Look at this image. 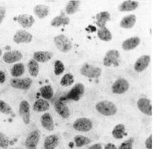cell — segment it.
Masks as SVG:
<instances>
[{"label": "cell", "mask_w": 153, "mask_h": 149, "mask_svg": "<svg viewBox=\"0 0 153 149\" xmlns=\"http://www.w3.org/2000/svg\"><path fill=\"white\" fill-rule=\"evenodd\" d=\"M95 109L99 113L105 116H114L117 112V106L109 101H99L96 104Z\"/></svg>", "instance_id": "6da1fadb"}, {"label": "cell", "mask_w": 153, "mask_h": 149, "mask_svg": "<svg viewBox=\"0 0 153 149\" xmlns=\"http://www.w3.org/2000/svg\"><path fill=\"white\" fill-rule=\"evenodd\" d=\"M53 43L56 49L62 53H67L72 49V43L64 34H59L54 37Z\"/></svg>", "instance_id": "7a4b0ae2"}, {"label": "cell", "mask_w": 153, "mask_h": 149, "mask_svg": "<svg viewBox=\"0 0 153 149\" xmlns=\"http://www.w3.org/2000/svg\"><path fill=\"white\" fill-rule=\"evenodd\" d=\"M79 72L82 75L88 78H91V79L98 78L102 74V70L100 67H94L88 63H85L82 64Z\"/></svg>", "instance_id": "3957f363"}, {"label": "cell", "mask_w": 153, "mask_h": 149, "mask_svg": "<svg viewBox=\"0 0 153 149\" xmlns=\"http://www.w3.org/2000/svg\"><path fill=\"white\" fill-rule=\"evenodd\" d=\"M119 59H120V52L117 50L111 49L105 53L102 64L107 67H111L112 65L117 67L119 65Z\"/></svg>", "instance_id": "277c9868"}, {"label": "cell", "mask_w": 153, "mask_h": 149, "mask_svg": "<svg viewBox=\"0 0 153 149\" xmlns=\"http://www.w3.org/2000/svg\"><path fill=\"white\" fill-rule=\"evenodd\" d=\"M73 127L76 131L88 132L91 130L93 127V123L88 118H79L76 119L73 123Z\"/></svg>", "instance_id": "5b68a950"}, {"label": "cell", "mask_w": 153, "mask_h": 149, "mask_svg": "<svg viewBox=\"0 0 153 149\" xmlns=\"http://www.w3.org/2000/svg\"><path fill=\"white\" fill-rule=\"evenodd\" d=\"M32 83H33V81L30 78H14L10 81V84L12 87L22 90H29L31 87Z\"/></svg>", "instance_id": "8992f818"}, {"label": "cell", "mask_w": 153, "mask_h": 149, "mask_svg": "<svg viewBox=\"0 0 153 149\" xmlns=\"http://www.w3.org/2000/svg\"><path fill=\"white\" fill-rule=\"evenodd\" d=\"M40 139V132L39 130H33L27 135L25 142V149H36Z\"/></svg>", "instance_id": "52a82bcc"}, {"label": "cell", "mask_w": 153, "mask_h": 149, "mask_svg": "<svg viewBox=\"0 0 153 149\" xmlns=\"http://www.w3.org/2000/svg\"><path fill=\"white\" fill-rule=\"evenodd\" d=\"M129 88V83L125 78H120L116 80L111 86V91L114 94H123L126 93Z\"/></svg>", "instance_id": "ba28073f"}, {"label": "cell", "mask_w": 153, "mask_h": 149, "mask_svg": "<svg viewBox=\"0 0 153 149\" xmlns=\"http://www.w3.org/2000/svg\"><path fill=\"white\" fill-rule=\"evenodd\" d=\"M85 93V87L82 83H77L74 87L71 88L69 93L67 94L64 99L74 100V101H78L82 98V96Z\"/></svg>", "instance_id": "9c48e42d"}, {"label": "cell", "mask_w": 153, "mask_h": 149, "mask_svg": "<svg viewBox=\"0 0 153 149\" xmlns=\"http://www.w3.org/2000/svg\"><path fill=\"white\" fill-rule=\"evenodd\" d=\"M19 113L22 118V122L25 124H28L30 122V104L25 100H23L19 104Z\"/></svg>", "instance_id": "30bf717a"}, {"label": "cell", "mask_w": 153, "mask_h": 149, "mask_svg": "<svg viewBox=\"0 0 153 149\" xmlns=\"http://www.w3.org/2000/svg\"><path fill=\"white\" fill-rule=\"evenodd\" d=\"M13 40L16 44L30 43L33 40V35L25 30H19L15 33Z\"/></svg>", "instance_id": "8fae6325"}, {"label": "cell", "mask_w": 153, "mask_h": 149, "mask_svg": "<svg viewBox=\"0 0 153 149\" xmlns=\"http://www.w3.org/2000/svg\"><path fill=\"white\" fill-rule=\"evenodd\" d=\"M22 58H23V55L19 51L13 50L6 52L3 55L2 60L6 64H13V63L21 61Z\"/></svg>", "instance_id": "7c38bea8"}, {"label": "cell", "mask_w": 153, "mask_h": 149, "mask_svg": "<svg viewBox=\"0 0 153 149\" xmlns=\"http://www.w3.org/2000/svg\"><path fill=\"white\" fill-rule=\"evenodd\" d=\"M137 106L139 110L146 116L152 115V106L150 100L146 98H140L137 102Z\"/></svg>", "instance_id": "4fadbf2b"}, {"label": "cell", "mask_w": 153, "mask_h": 149, "mask_svg": "<svg viewBox=\"0 0 153 149\" xmlns=\"http://www.w3.org/2000/svg\"><path fill=\"white\" fill-rule=\"evenodd\" d=\"M54 109L59 116L63 119H68L70 116V110L68 105L62 100H58L54 104Z\"/></svg>", "instance_id": "5bb4252c"}, {"label": "cell", "mask_w": 153, "mask_h": 149, "mask_svg": "<svg viewBox=\"0 0 153 149\" xmlns=\"http://www.w3.org/2000/svg\"><path fill=\"white\" fill-rule=\"evenodd\" d=\"M149 63H150V56L146 55H142L134 63V70L137 73H142L149 67Z\"/></svg>", "instance_id": "9a60e30c"}, {"label": "cell", "mask_w": 153, "mask_h": 149, "mask_svg": "<svg viewBox=\"0 0 153 149\" xmlns=\"http://www.w3.org/2000/svg\"><path fill=\"white\" fill-rule=\"evenodd\" d=\"M53 54L48 51H38L35 52L33 55V59L37 63H46L53 58Z\"/></svg>", "instance_id": "2e32d148"}, {"label": "cell", "mask_w": 153, "mask_h": 149, "mask_svg": "<svg viewBox=\"0 0 153 149\" xmlns=\"http://www.w3.org/2000/svg\"><path fill=\"white\" fill-rule=\"evenodd\" d=\"M16 20L24 28H29L34 24L35 19L32 15L20 14L16 17Z\"/></svg>", "instance_id": "e0dca14e"}, {"label": "cell", "mask_w": 153, "mask_h": 149, "mask_svg": "<svg viewBox=\"0 0 153 149\" xmlns=\"http://www.w3.org/2000/svg\"><path fill=\"white\" fill-rule=\"evenodd\" d=\"M140 43V39L138 37H132L125 40L122 43V49L125 51L134 49Z\"/></svg>", "instance_id": "ac0fdd59"}, {"label": "cell", "mask_w": 153, "mask_h": 149, "mask_svg": "<svg viewBox=\"0 0 153 149\" xmlns=\"http://www.w3.org/2000/svg\"><path fill=\"white\" fill-rule=\"evenodd\" d=\"M40 122L43 128H45L48 131H52L54 129L53 119L50 113H46L42 115L40 117Z\"/></svg>", "instance_id": "d6986e66"}, {"label": "cell", "mask_w": 153, "mask_h": 149, "mask_svg": "<svg viewBox=\"0 0 153 149\" xmlns=\"http://www.w3.org/2000/svg\"><path fill=\"white\" fill-rule=\"evenodd\" d=\"M59 143V138L56 134H51L44 140L43 146L45 149H55Z\"/></svg>", "instance_id": "ffe728a7"}, {"label": "cell", "mask_w": 153, "mask_h": 149, "mask_svg": "<svg viewBox=\"0 0 153 149\" xmlns=\"http://www.w3.org/2000/svg\"><path fill=\"white\" fill-rule=\"evenodd\" d=\"M70 23V19L65 16V13L62 12L60 15L55 16L51 21V25L53 27H59L61 25H68Z\"/></svg>", "instance_id": "44dd1931"}, {"label": "cell", "mask_w": 153, "mask_h": 149, "mask_svg": "<svg viewBox=\"0 0 153 149\" xmlns=\"http://www.w3.org/2000/svg\"><path fill=\"white\" fill-rule=\"evenodd\" d=\"M109 20H111V15L108 11H101L96 15V24L100 28L105 27V24Z\"/></svg>", "instance_id": "7402d4cb"}, {"label": "cell", "mask_w": 153, "mask_h": 149, "mask_svg": "<svg viewBox=\"0 0 153 149\" xmlns=\"http://www.w3.org/2000/svg\"><path fill=\"white\" fill-rule=\"evenodd\" d=\"M139 2L136 1H131V0H128V1H124L119 5L118 10L120 12H125V11H132V10H136L138 7Z\"/></svg>", "instance_id": "603a6c76"}, {"label": "cell", "mask_w": 153, "mask_h": 149, "mask_svg": "<svg viewBox=\"0 0 153 149\" xmlns=\"http://www.w3.org/2000/svg\"><path fill=\"white\" fill-rule=\"evenodd\" d=\"M136 21H137V18L134 14H130L128 16H124L123 19H121L120 22V26L123 28H131L134 27L135 25Z\"/></svg>", "instance_id": "cb8c5ba5"}, {"label": "cell", "mask_w": 153, "mask_h": 149, "mask_svg": "<svg viewBox=\"0 0 153 149\" xmlns=\"http://www.w3.org/2000/svg\"><path fill=\"white\" fill-rule=\"evenodd\" d=\"M49 109V102L45 99H37L33 105V110L36 112H45Z\"/></svg>", "instance_id": "d4e9b609"}, {"label": "cell", "mask_w": 153, "mask_h": 149, "mask_svg": "<svg viewBox=\"0 0 153 149\" xmlns=\"http://www.w3.org/2000/svg\"><path fill=\"white\" fill-rule=\"evenodd\" d=\"M33 13L39 19H44L49 13V8L45 4H37L33 8Z\"/></svg>", "instance_id": "484cf974"}, {"label": "cell", "mask_w": 153, "mask_h": 149, "mask_svg": "<svg viewBox=\"0 0 153 149\" xmlns=\"http://www.w3.org/2000/svg\"><path fill=\"white\" fill-rule=\"evenodd\" d=\"M112 136L114 139H123V136L126 135V127L123 124H118L114 127L112 132Z\"/></svg>", "instance_id": "4316f807"}, {"label": "cell", "mask_w": 153, "mask_h": 149, "mask_svg": "<svg viewBox=\"0 0 153 149\" xmlns=\"http://www.w3.org/2000/svg\"><path fill=\"white\" fill-rule=\"evenodd\" d=\"M27 70L30 76L36 77L39 74V63H37L33 59L30 60L27 63Z\"/></svg>", "instance_id": "83f0119b"}, {"label": "cell", "mask_w": 153, "mask_h": 149, "mask_svg": "<svg viewBox=\"0 0 153 149\" xmlns=\"http://www.w3.org/2000/svg\"><path fill=\"white\" fill-rule=\"evenodd\" d=\"M25 73V66L22 63L16 64L10 70V75L13 78H19Z\"/></svg>", "instance_id": "f1b7e54d"}, {"label": "cell", "mask_w": 153, "mask_h": 149, "mask_svg": "<svg viewBox=\"0 0 153 149\" xmlns=\"http://www.w3.org/2000/svg\"><path fill=\"white\" fill-rule=\"evenodd\" d=\"M79 5L80 1H69L65 7V13L68 15L74 14L79 10Z\"/></svg>", "instance_id": "f546056e"}, {"label": "cell", "mask_w": 153, "mask_h": 149, "mask_svg": "<svg viewBox=\"0 0 153 149\" xmlns=\"http://www.w3.org/2000/svg\"><path fill=\"white\" fill-rule=\"evenodd\" d=\"M97 36H98L99 39L102 41H105V42H108L112 39V34L106 27L99 28L97 30Z\"/></svg>", "instance_id": "4dcf8cb0"}, {"label": "cell", "mask_w": 153, "mask_h": 149, "mask_svg": "<svg viewBox=\"0 0 153 149\" xmlns=\"http://www.w3.org/2000/svg\"><path fill=\"white\" fill-rule=\"evenodd\" d=\"M41 96L45 100H50L53 96V90L51 85L43 86L39 90Z\"/></svg>", "instance_id": "1f68e13d"}, {"label": "cell", "mask_w": 153, "mask_h": 149, "mask_svg": "<svg viewBox=\"0 0 153 149\" xmlns=\"http://www.w3.org/2000/svg\"><path fill=\"white\" fill-rule=\"evenodd\" d=\"M74 142H75L76 147H77V148L83 147L91 142V139L85 136H82V135H76V136H74Z\"/></svg>", "instance_id": "d6a6232c"}, {"label": "cell", "mask_w": 153, "mask_h": 149, "mask_svg": "<svg viewBox=\"0 0 153 149\" xmlns=\"http://www.w3.org/2000/svg\"><path fill=\"white\" fill-rule=\"evenodd\" d=\"M74 82V78L72 74L71 73H66L62 76L60 80V85L62 87H70L72 85Z\"/></svg>", "instance_id": "836d02e7"}, {"label": "cell", "mask_w": 153, "mask_h": 149, "mask_svg": "<svg viewBox=\"0 0 153 149\" xmlns=\"http://www.w3.org/2000/svg\"><path fill=\"white\" fill-rule=\"evenodd\" d=\"M0 112L5 115H11L13 113L11 107L2 100H0Z\"/></svg>", "instance_id": "e575fe53"}, {"label": "cell", "mask_w": 153, "mask_h": 149, "mask_svg": "<svg viewBox=\"0 0 153 149\" xmlns=\"http://www.w3.org/2000/svg\"><path fill=\"white\" fill-rule=\"evenodd\" d=\"M53 67H54L53 72H54V74L56 75H60L65 71V66H64L63 63L62 61H59V60L55 61Z\"/></svg>", "instance_id": "d590c367"}, {"label": "cell", "mask_w": 153, "mask_h": 149, "mask_svg": "<svg viewBox=\"0 0 153 149\" xmlns=\"http://www.w3.org/2000/svg\"><path fill=\"white\" fill-rule=\"evenodd\" d=\"M10 144V140L7 136L3 133H0V148H7Z\"/></svg>", "instance_id": "8d00e7d4"}, {"label": "cell", "mask_w": 153, "mask_h": 149, "mask_svg": "<svg viewBox=\"0 0 153 149\" xmlns=\"http://www.w3.org/2000/svg\"><path fill=\"white\" fill-rule=\"evenodd\" d=\"M133 148V139H128L127 140L122 142L119 146V149H132Z\"/></svg>", "instance_id": "74e56055"}, {"label": "cell", "mask_w": 153, "mask_h": 149, "mask_svg": "<svg viewBox=\"0 0 153 149\" xmlns=\"http://www.w3.org/2000/svg\"><path fill=\"white\" fill-rule=\"evenodd\" d=\"M145 146L147 149H152V134H151L145 141Z\"/></svg>", "instance_id": "f35d334b"}, {"label": "cell", "mask_w": 153, "mask_h": 149, "mask_svg": "<svg viewBox=\"0 0 153 149\" xmlns=\"http://www.w3.org/2000/svg\"><path fill=\"white\" fill-rule=\"evenodd\" d=\"M6 15V8L4 6H1L0 7V25L2 22L3 19H4Z\"/></svg>", "instance_id": "ab89813d"}, {"label": "cell", "mask_w": 153, "mask_h": 149, "mask_svg": "<svg viewBox=\"0 0 153 149\" xmlns=\"http://www.w3.org/2000/svg\"><path fill=\"white\" fill-rule=\"evenodd\" d=\"M5 80H6L5 73H4L3 71H1V70H0V84H3V83H4Z\"/></svg>", "instance_id": "60d3db41"}, {"label": "cell", "mask_w": 153, "mask_h": 149, "mask_svg": "<svg viewBox=\"0 0 153 149\" xmlns=\"http://www.w3.org/2000/svg\"><path fill=\"white\" fill-rule=\"evenodd\" d=\"M88 149H102V145L100 143L94 144V145H92L91 146H90Z\"/></svg>", "instance_id": "b9f144b4"}, {"label": "cell", "mask_w": 153, "mask_h": 149, "mask_svg": "<svg viewBox=\"0 0 153 149\" xmlns=\"http://www.w3.org/2000/svg\"><path fill=\"white\" fill-rule=\"evenodd\" d=\"M104 149H117L115 145L112 143H108L107 145H105V148Z\"/></svg>", "instance_id": "7bdbcfd3"}, {"label": "cell", "mask_w": 153, "mask_h": 149, "mask_svg": "<svg viewBox=\"0 0 153 149\" xmlns=\"http://www.w3.org/2000/svg\"><path fill=\"white\" fill-rule=\"evenodd\" d=\"M1 55H2V51H1V49H0V57L1 56Z\"/></svg>", "instance_id": "ee69618b"}, {"label": "cell", "mask_w": 153, "mask_h": 149, "mask_svg": "<svg viewBox=\"0 0 153 149\" xmlns=\"http://www.w3.org/2000/svg\"><path fill=\"white\" fill-rule=\"evenodd\" d=\"M12 149H18V148H12Z\"/></svg>", "instance_id": "f6af8a7d"}]
</instances>
